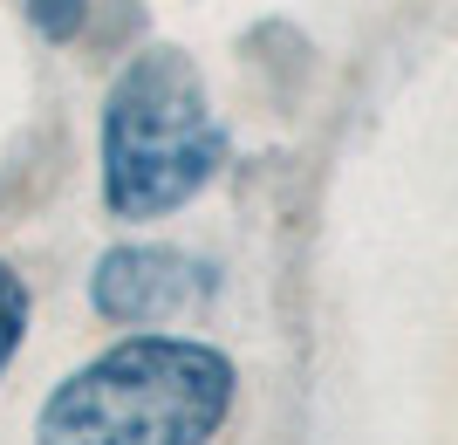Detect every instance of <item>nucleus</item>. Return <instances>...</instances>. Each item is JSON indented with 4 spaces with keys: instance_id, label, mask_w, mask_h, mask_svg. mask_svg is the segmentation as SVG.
Masks as SVG:
<instances>
[{
    "instance_id": "nucleus-1",
    "label": "nucleus",
    "mask_w": 458,
    "mask_h": 445,
    "mask_svg": "<svg viewBox=\"0 0 458 445\" xmlns=\"http://www.w3.org/2000/svg\"><path fill=\"white\" fill-rule=\"evenodd\" d=\"M233 411V364L191 336L103 349L35 418V445H206Z\"/></svg>"
},
{
    "instance_id": "nucleus-2",
    "label": "nucleus",
    "mask_w": 458,
    "mask_h": 445,
    "mask_svg": "<svg viewBox=\"0 0 458 445\" xmlns=\"http://www.w3.org/2000/svg\"><path fill=\"white\" fill-rule=\"evenodd\" d=\"M226 158V124L178 48L137 56L103 103V199L116 219H157L206 193Z\"/></svg>"
},
{
    "instance_id": "nucleus-3",
    "label": "nucleus",
    "mask_w": 458,
    "mask_h": 445,
    "mask_svg": "<svg viewBox=\"0 0 458 445\" xmlns=\"http://www.w3.org/2000/svg\"><path fill=\"white\" fill-rule=\"evenodd\" d=\"M96 315L123 329H165L212 302V268L178 247H110L89 274Z\"/></svg>"
},
{
    "instance_id": "nucleus-4",
    "label": "nucleus",
    "mask_w": 458,
    "mask_h": 445,
    "mask_svg": "<svg viewBox=\"0 0 458 445\" xmlns=\"http://www.w3.org/2000/svg\"><path fill=\"white\" fill-rule=\"evenodd\" d=\"M21 336H28V288H21L14 268H0V370L14 364Z\"/></svg>"
},
{
    "instance_id": "nucleus-5",
    "label": "nucleus",
    "mask_w": 458,
    "mask_h": 445,
    "mask_svg": "<svg viewBox=\"0 0 458 445\" xmlns=\"http://www.w3.org/2000/svg\"><path fill=\"white\" fill-rule=\"evenodd\" d=\"M82 14H89V0H28V21H35L48 41H69L82 28Z\"/></svg>"
}]
</instances>
